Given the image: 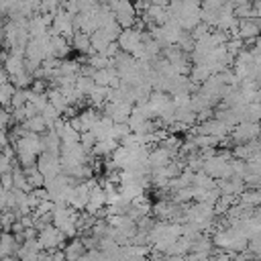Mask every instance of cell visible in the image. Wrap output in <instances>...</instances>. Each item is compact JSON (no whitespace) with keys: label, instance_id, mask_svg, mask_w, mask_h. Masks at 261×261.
I'll list each match as a JSON object with an SVG mask.
<instances>
[{"label":"cell","instance_id":"cell-1","mask_svg":"<svg viewBox=\"0 0 261 261\" xmlns=\"http://www.w3.org/2000/svg\"><path fill=\"white\" fill-rule=\"evenodd\" d=\"M14 149H16V159L18 165L29 167L37 163V157L43 153V139L39 133H31L27 130L24 135H20L14 141Z\"/></svg>","mask_w":261,"mask_h":261},{"label":"cell","instance_id":"cell-2","mask_svg":"<svg viewBox=\"0 0 261 261\" xmlns=\"http://www.w3.org/2000/svg\"><path fill=\"white\" fill-rule=\"evenodd\" d=\"M77 216H80V210H75L73 206L69 204H55L53 206V224L65 232L67 239L71 237H77Z\"/></svg>","mask_w":261,"mask_h":261},{"label":"cell","instance_id":"cell-3","mask_svg":"<svg viewBox=\"0 0 261 261\" xmlns=\"http://www.w3.org/2000/svg\"><path fill=\"white\" fill-rule=\"evenodd\" d=\"M110 10L114 12V18L116 22L122 27V29H128L135 24V20L139 18L137 14V8H135V2L133 0H106Z\"/></svg>","mask_w":261,"mask_h":261},{"label":"cell","instance_id":"cell-4","mask_svg":"<svg viewBox=\"0 0 261 261\" xmlns=\"http://www.w3.org/2000/svg\"><path fill=\"white\" fill-rule=\"evenodd\" d=\"M37 239H39L43 251H51V249H63V247H65L63 243H65L67 237H65L63 230H59V228L51 222V224H45L43 228H39Z\"/></svg>","mask_w":261,"mask_h":261},{"label":"cell","instance_id":"cell-5","mask_svg":"<svg viewBox=\"0 0 261 261\" xmlns=\"http://www.w3.org/2000/svg\"><path fill=\"white\" fill-rule=\"evenodd\" d=\"M259 135H261V122H255V120H241L230 128V139L234 141V145L255 141L259 139Z\"/></svg>","mask_w":261,"mask_h":261},{"label":"cell","instance_id":"cell-6","mask_svg":"<svg viewBox=\"0 0 261 261\" xmlns=\"http://www.w3.org/2000/svg\"><path fill=\"white\" fill-rule=\"evenodd\" d=\"M94 184H96V179L94 177H88V179H84V181H80V184H75L73 188H71V192H69V198H67V204L69 206H73L75 210H86V206H88V202H90V192H92V188H94Z\"/></svg>","mask_w":261,"mask_h":261},{"label":"cell","instance_id":"cell-7","mask_svg":"<svg viewBox=\"0 0 261 261\" xmlns=\"http://www.w3.org/2000/svg\"><path fill=\"white\" fill-rule=\"evenodd\" d=\"M73 16H75V14L67 12L65 8H59V10L53 14V22H51L49 33H57V35H63V37L71 39V37H73V33H75Z\"/></svg>","mask_w":261,"mask_h":261},{"label":"cell","instance_id":"cell-8","mask_svg":"<svg viewBox=\"0 0 261 261\" xmlns=\"http://www.w3.org/2000/svg\"><path fill=\"white\" fill-rule=\"evenodd\" d=\"M143 37H145L143 31H139V29H135V27H128V29H122V31H120L116 43H118L120 51L135 55V53L141 49V45H143Z\"/></svg>","mask_w":261,"mask_h":261},{"label":"cell","instance_id":"cell-9","mask_svg":"<svg viewBox=\"0 0 261 261\" xmlns=\"http://www.w3.org/2000/svg\"><path fill=\"white\" fill-rule=\"evenodd\" d=\"M37 167L45 175V179H51V177H55V175H59L63 171L61 157L57 153H51V151H43L37 157Z\"/></svg>","mask_w":261,"mask_h":261},{"label":"cell","instance_id":"cell-10","mask_svg":"<svg viewBox=\"0 0 261 261\" xmlns=\"http://www.w3.org/2000/svg\"><path fill=\"white\" fill-rule=\"evenodd\" d=\"M133 102L128 100H112V102H106L102 108H104V114L110 116L114 122H126L130 112H133Z\"/></svg>","mask_w":261,"mask_h":261},{"label":"cell","instance_id":"cell-11","mask_svg":"<svg viewBox=\"0 0 261 261\" xmlns=\"http://www.w3.org/2000/svg\"><path fill=\"white\" fill-rule=\"evenodd\" d=\"M259 35H261V18H257V16L239 18L237 37H241L243 41H255Z\"/></svg>","mask_w":261,"mask_h":261},{"label":"cell","instance_id":"cell-12","mask_svg":"<svg viewBox=\"0 0 261 261\" xmlns=\"http://www.w3.org/2000/svg\"><path fill=\"white\" fill-rule=\"evenodd\" d=\"M51 41H49V57H57V59H65L71 51V41L63 35L57 33H49Z\"/></svg>","mask_w":261,"mask_h":261},{"label":"cell","instance_id":"cell-13","mask_svg":"<svg viewBox=\"0 0 261 261\" xmlns=\"http://www.w3.org/2000/svg\"><path fill=\"white\" fill-rule=\"evenodd\" d=\"M104 208H106V190H104L102 184L96 181L94 188H92V192H90V202H88L86 210L98 218V214H100Z\"/></svg>","mask_w":261,"mask_h":261},{"label":"cell","instance_id":"cell-14","mask_svg":"<svg viewBox=\"0 0 261 261\" xmlns=\"http://www.w3.org/2000/svg\"><path fill=\"white\" fill-rule=\"evenodd\" d=\"M92 77H94V82L100 84V86H108V88H118V86H120V75H118V71H116L114 65L96 69Z\"/></svg>","mask_w":261,"mask_h":261},{"label":"cell","instance_id":"cell-15","mask_svg":"<svg viewBox=\"0 0 261 261\" xmlns=\"http://www.w3.org/2000/svg\"><path fill=\"white\" fill-rule=\"evenodd\" d=\"M171 159H173V153H171L167 147L159 145V143L153 145V149H149V167H151V169L163 167V165H167Z\"/></svg>","mask_w":261,"mask_h":261},{"label":"cell","instance_id":"cell-16","mask_svg":"<svg viewBox=\"0 0 261 261\" xmlns=\"http://www.w3.org/2000/svg\"><path fill=\"white\" fill-rule=\"evenodd\" d=\"M4 69L10 73V77H14V75L27 71V59H24V55H22V53H12V51H8V55L4 57Z\"/></svg>","mask_w":261,"mask_h":261},{"label":"cell","instance_id":"cell-17","mask_svg":"<svg viewBox=\"0 0 261 261\" xmlns=\"http://www.w3.org/2000/svg\"><path fill=\"white\" fill-rule=\"evenodd\" d=\"M69 41H71V47H73L77 53H82V55H90V53H94V49H92V41H90V33L75 31L73 37H71Z\"/></svg>","mask_w":261,"mask_h":261},{"label":"cell","instance_id":"cell-18","mask_svg":"<svg viewBox=\"0 0 261 261\" xmlns=\"http://www.w3.org/2000/svg\"><path fill=\"white\" fill-rule=\"evenodd\" d=\"M41 139H43V151H51V153H61V139H59V135H57V130L55 128H47L43 135H41Z\"/></svg>","mask_w":261,"mask_h":261},{"label":"cell","instance_id":"cell-19","mask_svg":"<svg viewBox=\"0 0 261 261\" xmlns=\"http://www.w3.org/2000/svg\"><path fill=\"white\" fill-rule=\"evenodd\" d=\"M108 92H110L108 86H100V84H96V86L92 88V92L88 94V102H90V106L102 108V106L106 104V100H108Z\"/></svg>","mask_w":261,"mask_h":261},{"label":"cell","instance_id":"cell-20","mask_svg":"<svg viewBox=\"0 0 261 261\" xmlns=\"http://www.w3.org/2000/svg\"><path fill=\"white\" fill-rule=\"evenodd\" d=\"M63 251H65V259H82L84 251H86V243H84V239L71 237V243L65 245Z\"/></svg>","mask_w":261,"mask_h":261},{"label":"cell","instance_id":"cell-21","mask_svg":"<svg viewBox=\"0 0 261 261\" xmlns=\"http://www.w3.org/2000/svg\"><path fill=\"white\" fill-rule=\"evenodd\" d=\"M22 126H24L27 130L39 133V135H43V133L49 128L47 122H45V118H43V114H35V116H31V118H27V120L22 122Z\"/></svg>","mask_w":261,"mask_h":261},{"label":"cell","instance_id":"cell-22","mask_svg":"<svg viewBox=\"0 0 261 261\" xmlns=\"http://www.w3.org/2000/svg\"><path fill=\"white\" fill-rule=\"evenodd\" d=\"M80 73H82L80 61H73V59H67V57L61 59V63H59V75H80Z\"/></svg>","mask_w":261,"mask_h":261},{"label":"cell","instance_id":"cell-23","mask_svg":"<svg viewBox=\"0 0 261 261\" xmlns=\"http://www.w3.org/2000/svg\"><path fill=\"white\" fill-rule=\"evenodd\" d=\"M16 86L12 82H6V84H0V106L4 108H10V102H12V94H14Z\"/></svg>","mask_w":261,"mask_h":261},{"label":"cell","instance_id":"cell-24","mask_svg":"<svg viewBox=\"0 0 261 261\" xmlns=\"http://www.w3.org/2000/svg\"><path fill=\"white\" fill-rule=\"evenodd\" d=\"M96 86V82H94V77L92 75H86V73H80L77 75V80H75V88H77V92H82L84 96H88L90 92H92V88Z\"/></svg>","mask_w":261,"mask_h":261},{"label":"cell","instance_id":"cell-25","mask_svg":"<svg viewBox=\"0 0 261 261\" xmlns=\"http://www.w3.org/2000/svg\"><path fill=\"white\" fill-rule=\"evenodd\" d=\"M80 143H82L88 151H92V147L96 145V135H94L92 130H82V133H80Z\"/></svg>","mask_w":261,"mask_h":261},{"label":"cell","instance_id":"cell-26","mask_svg":"<svg viewBox=\"0 0 261 261\" xmlns=\"http://www.w3.org/2000/svg\"><path fill=\"white\" fill-rule=\"evenodd\" d=\"M0 184L4 190H12L14 188V179H12V171H6L0 175Z\"/></svg>","mask_w":261,"mask_h":261},{"label":"cell","instance_id":"cell-27","mask_svg":"<svg viewBox=\"0 0 261 261\" xmlns=\"http://www.w3.org/2000/svg\"><path fill=\"white\" fill-rule=\"evenodd\" d=\"M73 4H75V8L82 12V10H88V8H92L94 4H96V0H71Z\"/></svg>","mask_w":261,"mask_h":261},{"label":"cell","instance_id":"cell-28","mask_svg":"<svg viewBox=\"0 0 261 261\" xmlns=\"http://www.w3.org/2000/svg\"><path fill=\"white\" fill-rule=\"evenodd\" d=\"M6 82H10V73L2 67V69H0V84H6Z\"/></svg>","mask_w":261,"mask_h":261},{"label":"cell","instance_id":"cell-29","mask_svg":"<svg viewBox=\"0 0 261 261\" xmlns=\"http://www.w3.org/2000/svg\"><path fill=\"white\" fill-rule=\"evenodd\" d=\"M149 2H151V4H157V6H167V4H169L167 0H149Z\"/></svg>","mask_w":261,"mask_h":261},{"label":"cell","instance_id":"cell-30","mask_svg":"<svg viewBox=\"0 0 261 261\" xmlns=\"http://www.w3.org/2000/svg\"><path fill=\"white\" fill-rule=\"evenodd\" d=\"M2 192H4V188H2V184H0V196H2Z\"/></svg>","mask_w":261,"mask_h":261},{"label":"cell","instance_id":"cell-31","mask_svg":"<svg viewBox=\"0 0 261 261\" xmlns=\"http://www.w3.org/2000/svg\"><path fill=\"white\" fill-rule=\"evenodd\" d=\"M167 2H181V0H167Z\"/></svg>","mask_w":261,"mask_h":261},{"label":"cell","instance_id":"cell-32","mask_svg":"<svg viewBox=\"0 0 261 261\" xmlns=\"http://www.w3.org/2000/svg\"><path fill=\"white\" fill-rule=\"evenodd\" d=\"M104 2H106V0H104Z\"/></svg>","mask_w":261,"mask_h":261}]
</instances>
